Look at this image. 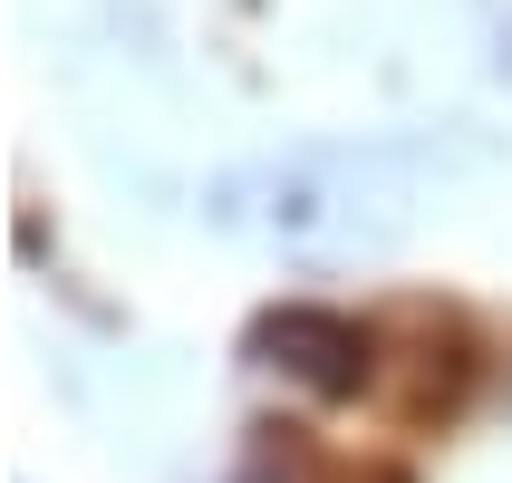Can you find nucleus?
<instances>
[{
    "label": "nucleus",
    "instance_id": "nucleus-2",
    "mask_svg": "<svg viewBox=\"0 0 512 483\" xmlns=\"http://www.w3.org/2000/svg\"><path fill=\"white\" fill-rule=\"evenodd\" d=\"M242 358L300 377L310 397H358V387H377V319L329 310V300H281L242 329Z\"/></svg>",
    "mask_w": 512,
    "mask_h": 483
},
{
    "label": "nucleus",
    "instance_id": "nucleus-3",
    "mask_svg": "<svg viewBox=\"0 0 512 483\" xmlns=\"http://www.w3.org/2000/svg\"><path fill=\"white\" fill-rule=\"evenodd\" d=\"M329 483H416L406 464H329Z\"/></svg>",
    "mask_w": 512,
    "mask_h": 483
},
{
    "label": "nucleus",
    "instance_id": "nucleus-1",
    "mask_svg": "<svg viewBox=\"0 0 512 483\" xmlns=\"http://www.w3.org/2000/svg\"><path fill=\"white\" fill-rule=\"evenodd\" d=\"M377 387L397 426H455L464 387H474V319L455 300H406L377 329Z\"/></svg>",
    "mask_w": 512,
    "mask_h": 483
}]
</instances>
